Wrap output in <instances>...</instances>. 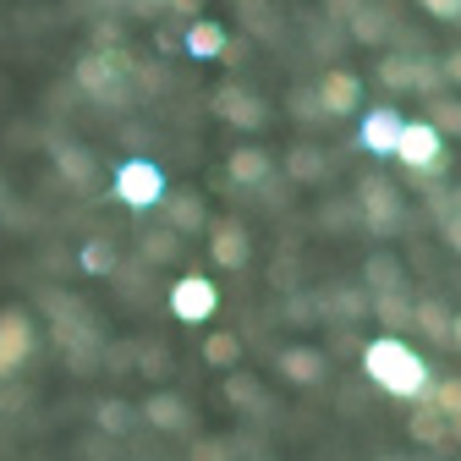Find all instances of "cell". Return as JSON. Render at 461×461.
I'll list each match as a JSON object with an SVG mask.
<instances>
[{
    "instance_id": "15",
    "label": "cell",
    "mask_w": 461,
    "mask_h": 461,
    "mask_svg": "<svg viewBox=\"0 0 461 461\" xmlns=\"http://www.w3.org/2000/svg\"><path fill=\"white\" fill-rule=\"evenodd\" d=\"M50 159H55V170H61L72 187H94V182H99V159H94L83 143H72V138L55 143V149H50Z\"/></svg>"
},
{
    "instance_id": "31",
    "label": "cell",
    "mask_w": 461,
    "mask_h": 461,
    "mask_svg": "<svg viewBox=\"0 0 461 461\" xmlns=\"http://www.w3.org/2000/svg\"><path fill=\"white\" fill-rule=\"evenodd\" d=\"M352 39H363V44H379V39H384V12H357V23H352Z\"/></svg>"
},
{
    "instance_id": "30",
    "label": "cell",
    "mask_w": 461,
    "mask_h": 461,
    "mask_svg": "<svg viewBox=\"0 0 461 461\" xmlns=\"http://www.w3.org/2000/svg\"><path fill=\"white\" fill-rule=\"evenodd\" d=\"M439 138L445 132H461V99H434V122H429Z\"/></svg>"
},
{
    "instance_id": "37",
    "label": "cell",
    "mask_w": 461,
    "mask_h": 461,
    "mask_svg": "<svg viewBox=\"0 0 461 461\" xmlns=\"http://www.w3.org/2000/svg\"><path fill=\"white\" fill-rule=\"evenodd\" d=\"M439 77H445V83H461V50H450L445 61H439Z\"/></svg>"
},
{
    "instance_id": "36",
    "label": "cell",
    "mask_w": 461,
    "mask_h": 461,
    "mask_svg": "<svg viewBox=\"0 0 461 461\" xmlns=\"http://www.w3.org/2000/svg\"><path fill=\"white\" fill-rule=\"evenodd\" d=\"M237 6L253 17V28H258V33H269V23H264V6H269V0H237Z\"/></svg>"
},
{
    "instance_id": "26",
    "label": "cell",
    "mask_w": 461,
    "mask_h": 461,
    "mask_svg": "<svg viewBox=\"0 0 461 461\" xmlns=\"http://www.w3.org/2000/svg\"><path fill=\"white\" fill-rule=\"evenodd\" d=\"M319 308H335L340 319H363V313L374 308V297L363 292V285H340V292H335V297H324Z\"/></svg>"
},
{
    "instance_id": "2",
    "label": "cell",
    "mask_w": 461,
    "mask_h": 461,
    "mask_svg": "<svg viewBox=\"0 0 461 461\" xmlns=\"http://www.w3.org/2000/svg\"><path fill=\"white\" fill-rule=\"evenodd\" d=\"M77 88L110 110H122V104H132V61L122 50H88L77 61Z\"/></svg>"
},
{
    "instance_id": "43",
    "label": "cell",
    "mask_w": 461,
    "mask_h": 461,
    "mask_svg": "<svg viewBox=\"0 0 461 461\" xmlns=\"http://www.w3.org/2000/svg\"><path fill=\"white\" fill-rule=\"evenodd\" d=\"M258 461H269V456H258Z\"/></svg>"
},
{
    "instance_id": "42",
    "label": "cell",
    "mask_w": 461,
    "mask_h": 461,
    "mask_svg": "<svg viewBox=\"0 0 461 461\" xmlns=\"http://www.w3.org/2000/svg\"><path fill=\"white\" fill-rule=\"evenodd\" d=\"M450 340H461V319H456V330H450Z\"/></svg>"
},
{
    "instance_id": "39",
    "label": "cell",
    "mask_w": 461,
    "mask_h": 461,
    "mask_svg": "<svg viewBox=\"0 0 461 461\" xmlns=\"http://www.w3.org/2000/svg\"><path fill=\"white\" fill-rule=\"evenodd\" d=\"M0 220H12V187H6V170H0Z\"/></svg>"
},
{
    "instance_id": "10",
    "label": "cell",
    "mask_w": 461,
    "mask_h": 461,
    "mask_svg": "<svg viewBox=\"0 0 461 461\" xmlns=\"http://www.w3.org/2000/svg\"><path fill=\"white\" fill-rule=\"evenodd\" d=\"M138 418H149V429H159V434H187L193 429V407H187V395H176V390H154L138 407Z\"/></svg>"
},
{
    "instance_id": "17",
    "label": "cell",
    "mask_w": 461,
    "mask_h": 461,
    "mask_svg": "<svg viewBox=\"0 0 461 461\" xmlns=\"http://www.w3.org/2000/svg\"><path fill=\"white\" fill-rule=\"evenodd\" d=\"M225 401H230L237 412H248V418H269V390H264L253 374H242V368L225 374Z\"/></svg>"
},
{
    "instance_id": "34",
    "label": "cell",
    "mask_w": 461,
    "mask_h": 461,
    "mask_svg": "<svg viewBox=\"0 0 461 461\" xmlns=\"http://www.w3.org/2000/svg\"><path fill=\"white\" fill-rule=\"evenodd\" d=\"M230 456V445H220V439H203L198 450H193V461H225Z\"/></svg>"
},
{
    "instance_id": "13",
    "label": "cell",
    "mask_w": 461,
    "mask_h": 461,
    "mask_svg": "<svg viewBox=\"0 0 461 461\" xmlns=\"http://www.w3.org/2000/svg\"><path fill=\"white\" fill-rule=\"evenodd\" d=\"M379 77H384L390 88H423V94H434V88L445 83L434 61H407V55H390V61H379Z\"/></svg>"
},
{
    "instance_id": "9",
    "label": "cell",
    "mask_w": 461,
    "mask_h": 461,
    "mask_svg": "<svg viewBox=\"0 0 461 461\" xmlns=\"http://www.w3.org/2000/svg\"><path fill=\"white\" fill-rule=\"evenodd\" d=\"M401 127H407V115H401V110H390V104H374V110H363V132H357V143H363L374 159H390V154H395V138H401Z\"/></svg>"
},
{
    "instance_id": "14",
    "label": "cell",
    "mask_w": 461,
    "mask_h": 461,
    "mask_svg": "<svg viewBox=\"0 0 461 461\" xmlns=\"http://www.w3.org/2000/svg\"><path fill=\"white\" fill-rule=\"evenodd\" d=\"M209 258L220 269H242L248 264V230L237 220H214L209 225Z\"/></svg>"
},
{
    "instance_id": "11",
    "label": "cell",
    "mask_w": 461,
    "mask_h": 461,
    "mask_svg": "<svg viewBox=\"0 0 461 461\" xmlns=\"http://www.w3.org/2000/svg\"><path fill=\"white\" fill-rule=\"evenodd\" d=\"M214 110L225 115L230 127H248V132H258L264 122H269V104L258 99V94H248V88H237V83H225L220 94H214Z\"/></svg>"
},
{
    "instance_id": "7",
    "label": "cell",
    "mask_w": 461,
    "mask_h": 461,
    "mask_svg": "<svg viewBox=\"0 0 461 461\" xmlns=\"http://www.w3.org/2000/svg\"><path fill=\"white\" fill-rule=\"evenodd\" d=\"M313 99H319V110L324 115H357L363 110V83H357V72H346V67H330L324 77H319V88H313Z\"/></svg>"
},
{
    "instance_id": "44",
    "label": "cell",
    "mask_w": 461,
    "mask_h": 461,
    "mask_svg": "<svg viewBox=\"0 0 461 461\" xmlns=\"http://www.w3.org/2000/svg\"><path fill=\"white\" fill-rule=\"evenodd\" d=\"M456 23H461V17H456Z\"/></svg>"
},
{
    "instance_id": "8",
    "label": "cell",
    "mask_w": 461,
    "mask_h": 461,
    "mask_svg": "<svg viewBox=\"0 0 461 461\" xmlns=\"http://www.w3.org/2000/svg\"><path fill=\"white\" fill-rule=\"evenodd\" d=\"M33 352V319L23 308H6L0 313V379H12Z\"/></svg>"
},
{
    "instance_id": "23",
    "label": "cell",
    "mask_w": 461,
    "mask_h": 461,
    "mask_svg": "<svg viewBox=\"0 0 461 461\" xmlns=\"http://www.w3.org/2000/svg\"><path fill=\"white\" fill-rule=\"evenodd\" d=\"M412 324L423 335H434V340H450V330H456V319H450L445 303H412Z\"/></svg>"
},
{
    "instance_id": "3",
    "label": "cell",
    "mask_w": 461,
    "mask_h": 461,
    "mask_svg": "<svg viewBox=\"0 0 461 461\" xmlns=\"http://www.w3.org/2000/svg\"><path fill=\"white\" fill-rule=\"evenodd\" d=\"M115 198H122L127 209H159V198H165V170L154 165V159H122L115 165Z\"/></svg>"
},
{
    "instance_id": "33",
    "label": "cell",
    "mask_w": 461,
    "mask_h": 461,
    "mask_svg": "<svg viewBox=\"0 0 461 461\" xmlns=\"http://www.w3.org/2000/svg\"><path fill=\"white\" fill-rule=\"evenodd\" d=\"M423 6H429L439 23H456V17H461V0H423Z\"/></svg>"
},
{
    "instance_id": "21",
    "label": "cell",
    "mask_w": 461,
    "mask_h": 461,
    "mask_svg": "<svg viewBox=\"0 0 461 461\" xmlns=\"http://www.w3.org/2000/svg\"><path fill=\"white\" fill-rule=\"evenodd\" d=\"M324 149H313V143H297L292 154H285V176L292 182H303V187H313V182H324Z\"/></svg>"
},
{
    "instance_id": "12",
    "label": "cell",
    "mask_w": 461,
    "mask_h": 461,
    "mask_svg": "<svg viewBox=\"0 0 461 461\" xmlns=\"http://www.w3.org/2000/svg\"><path fill=\"white\" fill-rule=\"evenodd\" d=\"M275 368H280L285 384H303L308 390V384H319L330 374V357L319 352V346H285V352L275 357Z\"/></svg>"
},
{
    "instance_id": "28",
    "label": "cell",
    "mask_w": 461,
    "mask_h": 461,
    "mask_svg": "<svg viewBox=\"0 0 461 461\" xmlns=\"http://www.w3.org/2000/svg\"><path fill=\"white\" fill-rule=\"evenodd\" d=\"M374 313L390 324V330H401V324H412V303L401 297V292H384V297H374Z\"/></svg>"
},
{
    "instance_id": "19",
    "label": "cell",
    "mask_w": 461,
    "mask_h": 461,
    "mask_svg": "<svg viewBox=\"0 0 461 461\" xmlns=\"http://www.w3.org/2000/svg\"><path fill=\"white\" fill-rule=\"evenodd\" d=\"M225 23H203V17H193L187 23V33H182V50L193 55V61H220L225 55Z\"/></svg>"
},
{
    "instance_id": "16",
    "label": "cell",
    "mask_w": 461,
    "mask_h": 461,
    "mask_svg": "<svg viewBox=\"0 0 461 461\" xmlns=\"http://www.w3.org/2000/svg\"><path fill=\"white\" fill-rule=\"evenodd\" d=\"M159 209H165V225L176 230V237H198V230L209 225L203 198H193V193H165V198H159Z\"/></svg>"
},
{
    "instance_id": "32",
    "label": "cell",
    "mask_w": 461,
    "mask_h": 461,
    "mask_svg": "<svg viewBox=\"0 0 461 461\" xmlns=\"http://www.w3.org/2000/svg\"><path fill=\"white\" fill-rule=\"evenodd\" d=\"M292 104H297L303 122H319V115H324V110H319V99H313V88H297V94H292Z\"/></svg>"
},
{
    "instance_id": "29",
    "label": "cell",
    "mask_w": 461,
    "mask_h": 461,
    "mask_svg": "<svg viewBox=\"0 0 461 461\" xmlns=\"http://www.w3.org/2000/svg\"><path fill=\"white\" fill-rule=\"evenodd\" d=\"M412 439H418V445H439V439H445V412H439V407L418 412V418H412Z\"/></svg>"
},
{
    "instance_id": "4",
    "label": "cell",
    "mask_w": 461,
    "mask_h": 461,
    "mask_svg": "<svg viewBox=\"0 0 461 461\" xmlns=\"http://www.w3.org/2000/svg\"><path fill=\"white\" fill-rule=\"evenodd\" d=\"M357 209H363V225L374 230V237H395L401 220H407V203H401L395 182H384V176H368L357 187Z\"/></svg>"
},
{
    "instance_id": "35",
    "label": "cell",
    "mask_w": 461,
    "mask_h": 461,
    "mask_svg": "<svg viewBox=\"0 0 461 461\" xmlns=\"http://www.w3.org/2000/svg\"><path fill=\"white\" fill-rule=\"evenodd\" d=\"M138 368H143V374H159V368H165V352H159V346H143V352H138Z\"/></svg>"
},
{
    "instance_id": "38",
    "label": "cell",
    "mask_w": 461,
    "mask_h": 461,
    "mask_svg": "<svg viewBox=\"0 0 461 461\" xmlns=\"http://www.w3.org/2000/svg\"><path fill=\"white\" fill-rule=\"evenodd\" d=\"M159 6H165V12H176V17H198L203 0H159Z\"/></svg>"
},
{
    "instance_id": "20",
    "label": "cell",
    "mask_w": 461,
    "mask_h": 461,
    "mask_svg": "<svg viewBox=\"0 0 461 461\" xmlns=\"http://www.w3.org/2000/svg\"><path fill=\"white\" fill-rule=\"evenodd\" d=\"M401 285H407L401 258L395 253H368V264H363V292L368 297H384V292H401Z\"/></svg>"
},
{
    "instance_id": "27",
    "label": "cell",
    "mask_w": 461,
    "mask_h": 461,
    "mask_svg": "<svg viewBox=\"0 0 461 461\" xmlns=\"http://www.w3.org/2000/svg\"><path fill=\"white\" fill-rule=\"evenodd\" d=\"M77 264H83V275H110V269H115V248H110L104 237H88L83 253H77Z\"/></svg>"
},
{
    "instance_id": "6",
    "label": "cell",
    "mask_w": 461,
    "mask_h": 461,
    "mask_svg": "<svg viewBox=\"0 0 461 461\" xmlns=\"http://www.w3.org/2000/svg\"><path fill=\"white\" fill-rule=\"evenodd\" d=\"M214 308H220V285L209 275H182L170 285V313L182 324H203V319H214Z\"/></svg>"
},
{
    "instance_id": "1",
    "label": "cell",
    "mask_w": 461,
    "mask_h": 461,
    "mask_svg": "<svg viewBox=\"0 0 461 461\" xmlns=\"http://www.w3.org/2000/svg\"><path fill=\"white\" fill-rule=\"evenodd\" d=\"M363 374L384 390V395H423L429 390V363L412 352L401 335H374L368 346H363Z\"/></svg>"
},
{
    "instance_id": "18",
    "label": "cell",
    "mask_w": 461,
    "mask_h": 461,
    "mask_svg": "<svg viewBox=\"0 0 461 461\" xmlns=\"http://www.w3.org/2000/svg\"><path fill=\"white\" fill-rule=\"evenodd\" d=\"M230 182L237 187H264L269 176H275V159H269V149H258V143H248V149H237L230 154Z\"/></svg>"
},
{
    "instance_id": "41",
    "label": "cell",
    "mask_w": 461,
    "mask_h": 461,
    "mask_svg": "<svg viewBox=\"0 0 461 461\" xmlns=\"http://www.w3.org/2000/svg\"><path fill=\"white\" fill-rule=\"evenodd\" d=\"M374 461H407V456H374Z\"/></svg>"
},
{
    "instance_id": "40",
    "label": "cell",
    "mask_w": 461,
    "mask_h": 461,
    "mask_svg": "<svg viewBox=\"0 0 461 461\" xmlns=\"http://www.w3.org/2000/svg\"><path fill=\"white\" fill-rule=\"evenodd\" d=\"M445 237H450V248L461 253V220H450V225H445Z\"/></svg>"
},
{
    "instance_id": "24",
    "label": "cell",
    "mask_w": 461,
    "mask_h": 461,
    "mask_svg": "<svg viewBox=\"0 0 461 461\" xmlns=\"http://www.w3.org/2000/svg\"><path fill=\"white\" fill-rule=\"evenodd\" d=\"M138 253H143L149 264H170V258L182 253V242H176V230H170V225H154V230H143Z\"/></svg>"
},
{
    "instance_id": "25",
    "label": "cell",
    "mask_w": 461,
    "mask_h": 461,
    "mask_svg": "<svg viewBox=\"0 0 461 461\" xmlns=\"http://www.w3.org/2000/svg\"><path fill=\"white\" fill-rule=\"evenodd\" d=\"M94 418H99L104 434H127V429L138 423V407H127L122 395H110V401H99V407H94Z\"/></svg>"
},
{
    "instance_id": "22",
    "label": "cell",
    "mask_w": 461,
    "mask_h": 461,
    "mask_svg": "<svg viewBox=\"0 0 461 461\" xmlns=\"http://www.w3.org/2000/svg\"><path fill=\"white\" fill-rule=\"evenodd\" d=\"M203 363L230 374V368L242 363V335H237V330H214V335L203 340Z\"/></svg>"
},
{
    "instance_id": "5",
    "label": "cell",
    "mask_w": 461,
    "mask_h": 461,
    "mask_svg": "<svg viewBox=\"0 0 461 461\" xmlns=\"http://www.w3.org/2000/svg\"><path fill=\"white\" fill-rule=\"evenodd\" d=\"M390 159H401L407 170H418V176H434L439 159H445V138L429 122H407V127H401V138H395V154Z\"/></svg>"
}]
</instances>
